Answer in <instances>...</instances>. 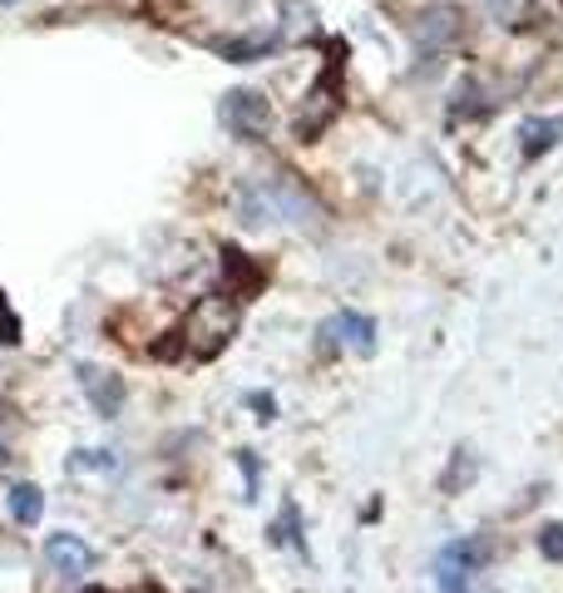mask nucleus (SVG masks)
<instances>
[{"label":"nucleus","instance_id":"obj_12","mask_svg":"<svg viewBox=\"0 0 563 593\" xmlns=\"http://www.w3.org/2000/svg\"><path fill=\"white\" fill-rule=\"evenodd\" d=\"M278 50V40L272 35H258V40H218V55H228L232 65H248V60H262Z\"/></svg>","mask_w":563,"mask_h":593},{"label":"nucleus","instance_id":"obj_11","mask_svg":"<svg viewBox=\"0 0 563 593\" xmlns=\"http://www.w3.org/2000/svg\"><path fill=\"white\" fill-rule=\"evenodd\" d=\"M222 272H228L232 282H238V296H252L262 288V272L248 268V258H242L238 248H222Z\"/></svg>","mask_w":563,"mask_h":593},{"label":"nucleus","instance_id":"obj_7","mask_svg":"<svg viewBox=\"0 0 563 593\" xmlns=\"http://www.w3.org/2000/svg\"><path fill=\"white\" fill-rule=\"evenodd\" d=\"M420 40L430 50H445V45H460L465 40V10L460 6H430L425 15L416 20Z\"/></svg>","mask_w":563,"mask_h":593},{"label":"nucleus","instance_id":"obj_15","mask_svg":"<svg viewBox=\"0 0 563 593\" xmlns=\"http://www.w3.org/2000/svg\"><path fill=\"white\" fill-rule=\"evenodd\" d=\"M0 346H20V316L10 312L6 296H0Z\"/></svg>","mask_w":563,"mask_h":593},{"label":"nucleus","instance_id":"obj_14","mask_svg":"<svg viewBox=\"0 0 563 593\" xmlns=\"http://www.w3.org/2000/svg\"><path fill=\"white\" fill-rule=\"evenodd\" d=\"M470 485L475 480V460H470V450H455V465H450V475L440 480V490H455V485Z\"/></svg>","mask_w":563,"mask_h":593},{"label":"nucleus","instance_id":"obj_8","mask_svg":"<svg viewBox=\"0 0 563 593\" xmlns=\"http://www.w3.org/2000/svg\"><path fill=\"white\" fill-rule=\"evenodd\" d=\"M80 381H84V396H90L94 416L114 420L124 410V376L114 371H94V366H80Z\"/></svg>","mask_w":563,"mask_h":593},{"label":"nucleus","instance_id":"obj_2","mask_svg":"<svg viewBox=\"0 0 563 593\" xmlns=\"http://www.w3.org/2000/svg\"><path fill=\"white\" fill-rule=\"evenodd\" d=\"M494 559V544L480 534H465V539H450V544L435 554V589L440 593H475V579L490 569Z\"/></svg>","mask_w":563,"mask_h":593},{"label":"nucleus","instance_id":"obj_13","mask_svg":"<svg viewBox=\"0 0 563 593\" xmlns=\"http://www.w3.org/2000/svg\"><path fill=\"white\" fill-rule=\"evenodd\" d=\"M539 554H544L549 564H563V519H549V524L539 529Z\"/></svg>","mask_w":563,"mask_h":593},{"label":"nucleus","instance_id":"obj_16","mask_svg":"<svg viewBox=\"0 0 563 593\" xmlns=\"http://www.w3.org/2000/svg\"><path fill=\"white\" fill-rule=\"evenodd\" d=\"M74 470H114L110 450H74Z\"/></svg>","mask_w":563,"mask_h":593},{"label":"nucleus","instance_id":"obj_17","mask_svg":"<svg viewBox=\"0 0 563 593\" xmlns=\"http://www.w3.org/2000/svg\"><path fill=\"white\" fill-rule=\"evenodd\" d=\"M272 539H278V544L292 539V544L302 549V539H296V504H282V519H278V529H272Z\"/></svg>","mask_w":563,"mask_h":593},{"label":"nucleus","instance_id":"obj_4","mask_svg":"<svg viewBox=\"0 0 563 593\" xmlns=\"http://www.w3.org/2000/svg\"><path fill=\"white\" fill-rule=\"evenodd\" d=\"M218 119L228 134L258 144V139H268V129H272V104L262 90H228L218 104Z\"/></svg>","mask_w":563,"mask_h":593},{"label":"nucleus","instance_id":"obj_3","mask_svg":"<svg viewBox=\"0 0 563 593\" xmlns=\"http://www.w3.org/2000/svg\"><path fill=\"white\" fill-rule=\"evenodd\" d=\"M336 110H342V45H336L332 65L322 70V80L312 84V94H306V110L296 114V139L312 144L316 134L336 119Z\"/></svg>","mask_w":563,"mask_h":593},{"label":"nucleus","instance_id":"obj_19","mask_svg":"<svg viewBox=\"0 0 563 593\" xmlns=\"http://www.w3.org/2000/svg\"><path fill=\"white\" fill-rule=\"evenodd\" d=\"M0 6H15V0H0Z\"/></svg>","mask_w":563,"mask_h":593},{"label":"nucleus","instance_id":"obj_9","mask_svg":"<svg viewBox=\"0 0 563 593\" xmlns=\"http://www.w3.org/2000/svg\"><path fill=\"white\" fill-rule=\"evenodd\" d=\"M563 144V114H549V119H524V129H519V148H524V158H539L549 154V148Z\"/></svg>","mask_w":563,"mask_h":593},{"label":"nucleus","instance_id":"obj_18","mask_svg":"<svg viewBox=\"0 0 563 593\" xmlns=\"http://www.w3.org/2000/svg\"><path fill=\"white\" fill-rule=\"evenodd\" d=\"M84 593H110V589H84Z\"/></svg>","mask_w":563,"mask_h":593},{"label":"nucleus","instance_id":"obj_10","mask_svg":"<svg viewBox=\"0 0 563 593\" xmlns=\"http://www.w3.org/2000/svg\"><path fill=\"white\" fill-rule=\"evenodd\" d=\"M10 514H15V524H40V514H45V490L40 485H30V480H20V485H10Z\"/></svg>","mask_w":563,"mask_h":593},{"label":"nucleus","instance_id":"obj_5","mask_svg":"<svg viewBox=\"0 0 563 593\" xmlns=\"http://www.w3.org/2000/svg\"><path fill=\"white\" fill-rule=\"evenodd\" d=\"M316 336H322L326 352H342V346H352V352H361V356L376 352V322L361 316V312H336L332 322H322Z\"/></svg>","mask_w":563,"mask_h":593},{"label":"nucleus","instance_id":"obj_6","mask_svg":"<svg viewBox=\"0 0 563 593\" xmlns=\"http://www.w3.org/2000/svg\"><path fill=\"white\" fill-rule=\"evenodd\" d=\"M45 559H50V569H55V579H65V584H80L94 569V549L84 544L80 534H65V529L45 539Z\"/></svg>","mask_w":563,"mask_h":593},{"label":"nucleus","instance_id":"obj_1","mask_svg":"<svg viewBox=\"0 0 563 593\" xmlns=\"http://www.w3.org/2000/svg\"><path fill=\"white\" fill-rule=\"evenodd\" d=\"M242 306L232 302V292H208L188 306V316L178 322V342H184V356L194 362H212V356L228 352V342L238 336Z\"/></svg>","mask_w":563,"mask_h":593}]
</instances>
